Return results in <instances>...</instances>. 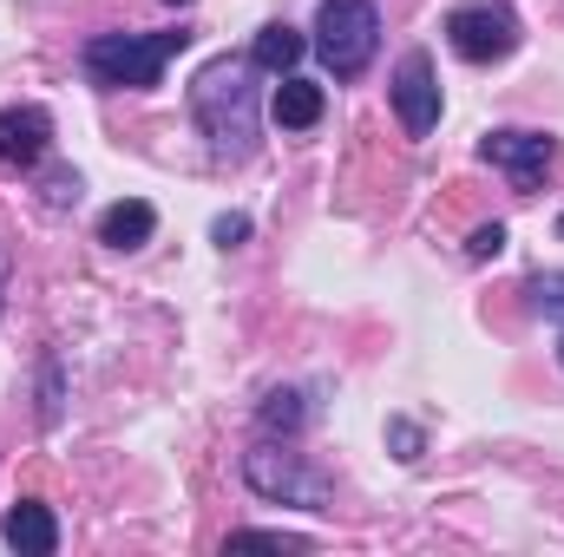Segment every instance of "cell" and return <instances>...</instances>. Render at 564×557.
<instances>
[{
	"instance_id": "1",
	"label": "cell",
	"mask_w": 564,
	"mask_h": 557,
	"mask_svg": "<svg viewBox=\"0 0 564 557\" xmlns=\"http://www.w3.org/2000/svg\"><path fill=\"white\" fill-rule=\"evenodd\" d=\"M257 73H263L257 59H230L224 53L191 86V119L204 125V139H210V151L224 164H243L257 151Z\"/></svg>"
},
{
	"instance_id": "2",
	"label": "cell",
	"mask_w": 564,
	"mask_h": 557,
	"mask_svg": "<svg viewBox=\"0 0 564 557\" xmlns=\"http://www.w3.org/2000/svg\"><path fill=\"white\" fill-rule=\"evenodd\" d=\"M184 46H191L184 26H164V33H99V40H86V79L106 86V92H151Z\"/></svg>"
},
{
	"instance_id": "3",
	"label": "cell",
	"mask_w": 564,
	"mask_h": 557,
	"mask_svg": "<svg viewBox=\"0 0 564 557\" xmlns=\"http://www.w3.org/2000/svg\"><path fill=\"white\" fill-rule=\"evenodd\" d=\"M375 46H381V7L375 0H322L315 7V53L335 79L368 73Z\"/></svg>"
},
{
	"instance_id": "4",
	"label": "cell",
	"mask_w": 564,
	"mask_h": 557,
	"mask_svg": "<svg viewBox=\"0 0 564 557\" xmlns=\"http://www.w3.org/2000/svg\"><path fill=\"white\" fill-rule=\"evenodd\" d=\"M243 479L257 499L270 505H302V512H328V479L302 459V452H282V446H250L243 452Z\"/></svg>"
},
{
	"instance_id": "5",
	"label": "cell",
	"mask_w": 564,
	"mask_h": 557,
	"mask_svg": "<svg viewBox=\"0 0 564 557\" xmlns=\"http://www.w3.org/2000/svg\"><path fill=\"white\" fill-rule=\"evenodd\" d=\"M446 40H453V53H459V59L492 66V59L519 53L525 26H519V13H512L506 0H459V7L446 13Z\"/></svg>"
},
{
	"instance_id": "6",
	"label": "cell",
	"mask_w": 564,
	"mask_h": 557,
	"mask_svg": "<svg viewBox=\"0 0 564 557\" xmlns=\"http://www.w3.org/2000/svg\"><path fill=\"white\" fill-rule=\"evenodd\" d=\"M479 157L499 164L512 177V190H539L552 177V164H558V144L545 139V132H486Z\"/></svg>"
},
{
	"instance_id": "7",
	"label": "cell",
	"mask_w": 564,
	"mask_h": 557,
	"mask_svg": "<svg viewBox=\"0 0 564 557\" xmlns=\"http://www.w3.org/2000/svg\"><path fill=\"white\" fill-rule=\"evenodd\" d=\"M394 112H401L408 139H426L440 125V79H433V59H426L421 46L394 66Z\"/></svg>"
},
{
	"instance_id": "8",
	"label": "cell",
	"mask_w": 564,
	"mask_h": 557,
	"mask_svg": "<svg viewBox=\"0 0 564 557\" xmlns=\"http://www.w3.org/2000/svg\"><path fill=\"white\" fill-rule=\"evenodd\" d=\"M53 144V112L46 106H7L0 112V164L7 171H33Z\"/></svg>"
},
{
	"instance_id": "9",
	"label": "cell",
	"mask_w": 564,
	"mask_h": 557,
	"mask_svg": "<svg viewBox=\"0 0 564 557\" xmlns=\"http://www.w3.org/2000/svg\"><path fill=\"white\" fill-rule=\"evenodd\" d=\"M0 538L20 557H53L59 551V518H53L40 499H20V505H7V518H0Z\"/></svg>"
},
{
	"instance_id": "10",
	"label": "cell",
	"mask_w": 564,
	"mask_h": 557,
	"mask_svg": "<svg viewBox=\"0 0 564 557\" xmlns=\"http://www.w3.org/2000/svg\"><path fill=\"white\" fill-rule=\"evenodd\" d=\"M151 230H158V210H151L144 197H126V204H112V210L99 217V243H106V250H144Z\"/></svg>"
},
{
	"instance_id": "11",
	"label": "cell",
	"mask_w": 564,
	"mask_h": 557,
	"mask_svg": "<svg viewBox=\"0 0 564 557\" xmlns=\"http://www.w3.org/2000/svg\"><path fill=\"white\" fill-rule=\"evenodd\" d=\"M270 112H276V125L289 132H308L315 119H322V86L315 79H295V73H282L276 99H270Z\"/></svg>"
},
{
	"instance_id": "12",
	"label": "cell",
	"mask_w": 564,
	"mask_h": 557,
	"mask_svg": "<svg viewBox=\"0 0 564 557\" xmlns=\"http://www.w3.org/2000/svg\"><path fill=\"white\" fill-rule=\"evenodd\" d=\"M302 53H308V40H302L295 26H282V20H270V26L257 33V46H250V59H257L263 73H295Z\"/></svg>"
},
{
	"instance_id": "13",
	"label": "cell",
	"mask_w": 564,
	"mask_h": 557,
	"mask_svg": "<svg viewBox=\"0 0 564 557\" xmlns=\"http://www.w3.org/2000/svg\"><path fill=\"white\" fill-rule=\"evenodd\" d=\"M295 426H302V394L295 387H276L263 401V433H295Z\"/></svg>"
},
{
	"instance_id": "14",
	"label": "cell",
	"mask_w": 564,
	"mask_h": 557,
	"mask_svg": "<svg viewBox=\"0 0 564 557\" xmlns=\"http://www.w3.org/2000/svg\"><path fill=\"white\" fill-rule=\"evenodd\" d=\"M388 446H394V459H401V466H414V459L426 452V439H421V426H414V419H388Z\"/></svg>"
},
{
	"instance_id": "15",
	"label": "cell",
	"mask_w": 564,
	"mask_h": 557,
	"mask_svg": "<svg viewBox=\"0 0 564 557\" xmlns=\"http://www.w3.org/2000/svg\"><path fill=\"white\" fill-rule=\"evenodd\" d=\"M499 250H506V223H479V230L466 237V256H473V263H486V256H499Z\"/></svg>"
},
{
	"instance_id": "16",
	"label": "cell",
	"mask_w": 564,
	"mask_h": 557,
	"mask_svg": "<svg viewBox=\"0 0 564 557\" xmlns=\"http://www.w3.org/2000/svg\"><path fill=\"white\" fill-rule=\"evenodd\" d=\"M230 545H276V551H308V538H295V532H230Z\"/></svg>"
},
{
	"instance_id": "17",
	"label": "cell",
	"mask_w": 564,
	"mask_h": 557,
	"mask_svg": "<svg viewBox=\"0 0 564 557\" xmlns=\"http://www.w3.org/2000/svg\"><path fill=\"white\" fill-rule=\"evenodd\" d=\"M243 237H250V217H237V210H230V217H217V223H210V243H217V250H237V243H243Z\"/></svg>"
},
{
	"instance_id": "18",
	"label": "cell",
	"mask_w": 564,
	"mask_h": 557,
	"mask_svg": "<svg viewBox=\"0 0 564 557\" xmlns=\"http://www.w3.org/2000/svg\"><path fill=\"white\" fill-rule=\"evenodd\" d=\"M532 302L545 315H564V276H532Z\"/></svg>"
},
{
	"instance_id": "19",
	"label": "cell",
	"mask_w": 564,
	"mask_h": 557,
	"mask_svg": "<svg viewBox=\"0 0 564 557\" xmlns=\"http://www.w3.org/2000/svg\"><path fill=\"white\" fill-rule=\"evenodd\" d=\"M46 204H79V171H46Z\"/></svg>"
},
{
	"instance_id": "20",
	"label": "cell",
	"mask_w": 564,
	"mask_h": 557,
	"mask_svg": "<svg viewBox=\"0 0 564 557\" xmlns=\"http://www.w3.org/2000/svg\"><path fill=\"white\" fill-rule=\"evenodd\" d=\"M7 276H13V256H7V243H0V302H7Z\"/></svg>"
},
{
	"instance_id": "21",
	"label": "cell",
	"mask_w": 564,
	"mask_h": 557,
	"mask_svg": "<svg viewBox=\"0 0 564 557\" xmlns=\"http://www.w3.org/2000/svg\"><path fill=\"white\" fill-rule=\"evenodd\" d=\"M164 7H191V0H164Z\"/></svg>"
},
{
	"instance_id": "22",
	"label": "cell",
	"mask_w": 564,
	"mask_h": 557,
	"mask_svg": "<svg viewBox=\"0 0 564 557\" xmlns=\"http://www.w3.org/2000/svg\"><path fill=\"white\" fill-rule=\"evenodd\" d=\"M558 361H564V341H558Z\"/></svg>"
}]
</instances>
